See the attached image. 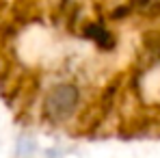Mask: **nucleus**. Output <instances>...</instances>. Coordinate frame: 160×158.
I'll return each instance as SVG.
<instances>
[{
	"label": "nucleus",
	"instance_id": "nucleus-1",
	"mask_svg": "<svg viewBox=\"0 0 160 158\" xmlns=\"http://www.w3.org/2000/svg\"><path fill=\"white\" fill-rule=\"evenodd\" d=\"M80 106V89L74 82H58L43 98V115L52 124L69 121Z\"/></svg>",
	"mask_w": 160,
	"mask_h": 158
},
{
	"label": "nucleus",
	"instance_id": "nucleus-3",
	"mask_svg": "<svg viewBox=\"0 0 160 158\" xmlns=\"http://www.w3.org/2000/svg\"><path fill=\"white\" fill-rule=\"evenodd\" d=\"M141 54H143V61H145L147 69L158 63L160 61V33L152 30L149 35H145V39H143V52Z\"/></svg>",
	"mask_w": 160,
	"mask_h": 158
},
{
	"label": "nucleus",
	"instance_id": "nucleus-2",
	"mask_svg": "<svg viewBox=\"0 0 160 158\" xmlns=\"http://www.w3.org/2000/svg\"><path fill=\"white\" fill-rule=\"evenodd\" d=\"M82 35H84L91 43H95L100 50H112L115 43H117L115 35H112L104 24H100V22H91V24H87Z\"/></svg>",
	"mask_w": 160,
	"mask_h": 158
}]
</instances>
